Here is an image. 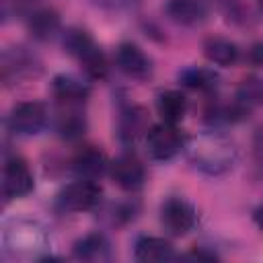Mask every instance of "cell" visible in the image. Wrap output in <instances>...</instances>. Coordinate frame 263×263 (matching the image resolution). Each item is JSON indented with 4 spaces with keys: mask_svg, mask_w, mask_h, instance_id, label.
Masks as SVG:
<instances>
[{
    "mask_svg": "<svg viewBox=\"0 0 263 263\" xmlns=\"http://www.w3.org/2000/svg\"><path fill=\"white\" fill-rule=\"evenodd\" d=\"M74 58L78 60L80 68L84 70V74L92 80H103L109 74V62L107 55L101 51V47L92 41V37L74 53Z\"/></svg>",
    "mask_w": 263,
    "mask_h": 263,
    "instance_id": "obj_13",
    "label": "cell"
},
{
    "mask_svg": "<svg viewBox=\"0 0 263 263\" xmlns=\"http://www.w3.org/2000/svg\"><path fill=\"white\" fill-rule=\"evenodd\" d=\"M259 8H261V12H263V0H259Z\"/></svg>",
    "mask_w": 263,
    "mask_h": 263,
    "instance_id": "obj_28",
    "label": "cell"
},
{
    "mask_svg": "<svg viewBox=\"0 0 263 263\" xmlns=\"http://www.w3.org/2000/svg\"><path fill=\"white\" fill-rule=\"evenodd\" d=\"M195 220H197V214L193 205L183 197H168L160 208V222L175 236L187 234L195 226Z\"/></svg>",
    "mask_w": 263,
    "mask_h": 263,
    "instance_id": "obj_7",
    "label": "cell"
},
{
    "mask_svg": "<svg viewBox=\"0 0 263 263\" xmlns=\"http://www.w3.org/2000/svg\"><path fill=\"white\" fill-rule=\"evenodd\" d=\"M47 109L39 101H25L12 107L8 115V127L16 136H35L47 125Z\"/></svg>",
    "mask_w": 263,
    "mask_h": 263,
    "instance_id": "obj_6",
    "label": "cell"
},
{
    "mask_svg": "<svg viewBox=\"0 0 263 263\" xmlns=\"http://www.w3.org/2000/svg\"><path fill=\"white\" fill-rule=\"evenodd\" d=\"M35 68V58L25 53L23 49H16L10 58V53H4V66H2V76H10L14 72V78H21L23 74H31Z\"/></svg>",
    "mask_w": 263,
    "mask_h": 263,
    "instance_id": "obj_22",
    "label": "cell"
},
{
    "mask_svg": "<svg viewBox=\"0 0 263 263\" xmlns=\"http://www.w3.org/2000/svg\"><path fill=\"white\" fill-rule=\"evenodd\" d=\"M187 107H189L187 97L181 90H173L171 88V90L158 92V97H156V111H158V115H160V119L164 123L177 125L185 117Z\"/></svg>",
    "mask_w": 263,
    "mask_h": 263,
    "instance_id": "obj_16",
    "label": "cell"
},
{
    "mask_svg": "<svg viewBox=\"0 0 263 263\" xmlns=\"http://www.w3.org/2000/svg\"><path fill=\"white\" fill-rule=\"evenodd\" d=\"M51 92L55 97V101L60 105H68V107H82L90 95V88L80 82L74 76L68 74H58L51 82Z\"/></svg>",
    "mask_w": 263,
    "mask_h": 263,
    "instance_id": "obj_12",
    "label": "cell"
},
{
    "mask_svg": "<svg viewBox=\"0 0 263 263\" xmlns=\"http://www.w3.org/2000/svg\"><path fill=\"white\" fill-rule=\"evenodd\" d=\"M74 257L88 263H107L113 259V249L103 232H90L74 242Z\"/></svg>",
    "mask_w": 263,
    "mask_h": 263,
    "instance_id": "obj_10",
    "label": "cell"
},
{
    "mask_svg": "<svg viewBox=\"0 0 263 263\" xmlns=\"http://www.w3.org/2000/svg\"><path fill=\"white\" fill-rule=\"evenodd\" d=\"M55 129L66 140H76L86 129V119L80 113V107H68L60 105V111L55 115Z\"/></svg>",
    "mask_w": 263,
    "mask_h": 263,
    "instance_id": "obj_20",
    "label": "cell"
},
{
    "mask_svg": "<svg viewBox=\"0 0 263 263\" xmlns=\"http://www.w3.org/2000/svg\"><path fill=\"white\" fill-rule=\"evenodd\" d=\"M181 82L197 92H210L218 86V76L208 68H189L181 74Z\"/></svg>",
    "mask_w": 263,
    "mask_h": 263,
    "instance_id": "obj_21",
    "label": "cell"
},
{
    "mask_svg": "<svg viewBox=\"0 0 263 263\" xmlns=\"http://www.w3.org/2000/svg\"><path fill=\"white\" fill-rule=\"evenodd\" d=\"M35 187V179L33 173L27 164L25 158L21 156H10L4 160L2 166V197L6 201L10 199H21L25 195H29Z\"/></svg>",
    "mask_w": 263,
    "mask_h": 263,
    "instance_id": "obj_5",
    "label": "cell"
},
{
    "mask_svg": "<svg viewBox=\"0 0 263 263\" xmlns=\"http://www.w3.org/2000/svg\"><path fill=\"white\" fill-rule=\"evenodd\" d=\"M185 148V138L173 123L150 125L146 134V150L154 160H171Z\"/></svg>",
    "mask_w": 263,
    "mask_h": 263,
    "instance_id": "obj_3",
    "label": "cell"
},
{
    "mask_svg": "<svg viewBox=\"0 0 263 263\" xmlns=\"http://www.w3.org/2000/svg\"><path fill=\"white\" fill-rule=\"evenodd\" d=\"M249 60H251L255 66H261V68H263V41L255 43V45L249 49Z\"/></svg>",
    "mask_w": 263,
    "mask_h": 263,
    "instance_id": "obj_24",
    "label": "cell"
},
{
    "mask_svg": "<svg viewBox=\"0 0 263 263\" xmlns=\"http://www.w3.org/2000/svg\"><path fill=\"white\" fill-rule=\"evenodd\" d=\"M47 247V234L45 230L31 220H12L4 226V251H12L14 257L21 255H31L35 259H39V255H35L37 249H45Z\"/></svg>",
    "mask_w": 263,
    "mask_h": 263,
    "instance_id": "obj_2",
    "label": "cell"
},
{
    "mask_svg": "<svg viewBox=\"0 0 263 263\" xmlns=\"http://www.w3.org/2000/svg\"><path fill=\"white\" fill-rule=\"evenodd\" d=\"M236 101L240 105H245L247 109H251L253 105L263 103V80H259V78L242 80V84L238 88V95H236Z\"/></svg>",
    "mask_w": 263,
    "mask_h": 263,
    "instance_id": "obj_23",
    "label": "cell"
},
{
    "mask_svg": "<svg viewBox=\"0 0 263 263\" xmlns=\"http://www.w3.org/2000/svg\"><path fill=\"white\" fill-rule=\"evenodd\" d=\"M99 201H101V187L88 179H78L66 185L55 197V205L62 212H88L95 210Z\"/></svg>",
    "mask_w": 263,
    "mask_h": 263,
    "instance_id": "obj_4",
    "label": "cell"
},
{
    "mask_svg": "<svg viewBox=\"0 0 263 263\" xmlns=\"http://www.w3.org/2000/svg\"><path fill=\"white\" fill-rule=\"evenodd\" d=\"M27 29L35 39L47 41L60 33V14L47 6L33 8L27 16Z\"/></svg>",
    "mask_w": 263,
    "mask_h": 263,
    "instance_id": "obj_14",
    "label": "cell"
},
{
    "mask_svg": "<svg viewBox=\"0 0 263 263\" xmlns=\"http://www.w3.org/2000/svg\"><path fill=\"white\" fill-rule=\"evenodd\" d=\"M255 154L259 158V162H263V129H259L257 140H255Z\"/></svg>",
    "mask_w": 263,
    "mask_h": 263,
    "instance_id": "obj_26",
    "label": "cell"
},
{
    "mask_svg": "<svg viewBox=\"0 0 263 263\" xmlns=\"http://www.w3.org/2000/svg\"><path fill=\"white\" fill-rule=\"evenodd\" d=\"M168 16L179 25H199L208 16V6L203 0H168L166 4Z\"/></svg>",
    "mask_w": 263,
    "mask_h": 263,
    "instance_id": "obj_15",
    "label": "cell"
},
{
    "mask_svg": "<svg viewBox=\"0 0 263 263\" xmlns=\"http://www.w3.org/2000/svg\"><path fill=\"white\" fill-rule=\"evenodd\" d=\"M115 64L123 74L132 78H146L152 70L150 58L142 51V47H138L132 41L119 43V47L115 49Z\"/></svg>",
    "mask_w": 263,
    "mask_h": 263,
    "instance_id": "obj_9",
    "label": "cell"
},
{
    "mask_svg": "<svg viewBox=\"0 0 263 263\" xmlns=\"http://www.w3.org/2000/svg\"><path fill=\"white\" fill-rule=\"evenodd\" d=\"M203 55L208 58L210 64L228 68L238 62L240 51H238V45L226 37H210L203 43Z\"/></svg>",
    "mask_w": 263,
    "mask_h": 263,
    "instance_id": "obj_19",
    "label": "cell"
},
{
    "mask_svg": "<svg viewBox=\"0 0 263 263\" xmlns=\"http://www.w3.org/2000/svg\"><path fill=\"white\" fill-rule=\"evenodd\" d=\"M150 129L146 109L132 105L119 117V138L123 142H136L140 136H146Z\"/></svg>",
    "mask_w": 263,
    "mask_h": 263,
    "instance_id": "obj_17",
    "label": "cell"
},
{
    "mask_svg": "<svg viewBox=\"0 0 263 263\" xmlns=\"http://www.w3.org/2000/svg\"><path fill=\"white\" fill-rule=\"evenodd\" d=\"M255 222H257V226L263 230V205L255 210Z\"/></svg>",
    "mask_w": 263,
    "mask_h": 263,
    "instance_id": "obj_27",
    "label": "cell"
},
{
    "mask_svg": "<svg viewBox=\"0 0 263 263\" xmlns=\"http://www.w3.org/2000/svg\"><path fill=\"white\" fill-rule=\"evenodd\" d=\"M189 160L208 175H222L236 160V146L220 132H205L187 146Z\"/></svg>",
    "mask_w": 263,
    "mask_h": 263,
    "instance_id": "obj_1",
    "label": "cell"
},
{
    "mask_svg": "<svg viewBox=\"0 0 263 263\" xmlns=\"http://www.w3.org/2000/svg\"><path fill=\"white\" fill-rule=\"evenodd\" d=\"M101 6H109V8H113V10H117V8H127V6H132L136 0H97Z\"/></svg>",
    "mask_w": 263,
    "mask_h": 263,
    "instance_id": "obj_25",
    "label": "cell"
},
{
    "mask_svg": "<svg viewBox=\"0 0 263 263\" xmlns=\"http://www.w3.org/2000/svg\"><path fill=\"white\" fill-rule=\"evenodd\" d=\"M134 257L138 261H168L175 257L173 245L160 236H140L134 245Z\"/></svg>",
    "mask_w": 263,
    "mask_h": 263,
    "instance_id": "obj_18",
    "label": "cell"
},
{
    "mask_svg": "<svg viewBox=\"0 0 263 263\" xmlns=\"http://www.w3.org/2000/svg\"><path fill=\"white\" fill-rule=\"evenodd\" d=\"M109 168L107 156L95 148V146H84L80 148L74 158H72V171L76 173L78 179H88V181H97L99 177H103V173Z\"/></svg>",
    "mask_w": 263,
    "mask_h": 263,
    "instance_id": "obj_11",
    "label": "cell"
},
{
    "mask_svg": "<svg viewBox=\"0 0 263 263\" xmlns=\"http://www.w3.org/2000/svg\"><path fill=\"white\" fill-rule=\"evenodd\" d=\"M111 179L123 191H138L146 181V168L136 154H121L109 164Z\"/></svg>",
    "mask_w": 263,
    "mask_h": 263,
    "instance_id": "obj_8",
    "label": "cell"
}]
</instances>
